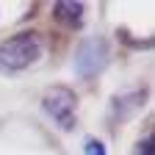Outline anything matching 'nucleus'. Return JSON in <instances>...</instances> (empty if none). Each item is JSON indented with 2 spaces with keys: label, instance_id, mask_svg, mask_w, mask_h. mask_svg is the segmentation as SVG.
Instances as JSON below:
<instances>
[{
  "label": "nucleus",
  "instance_id": "nucleus-1",
  "mask_svg": "<svg viewBox=\"0 0 155 155\" xmlns=\"http://www.w3.org/2000/svg\"><path fill=\"white\" fill-rule=\"evenodd\" d=\"M42 50H45L42 36L33 33V31L8 36L6 42H0V72L14 75V72H22V69L33 67L42 58Z\"/></svg>",
  "mask_w": 155,
  "mask_h": 155
},
{
  "label": "nucleus",
  "instance_id": "nucleus-6",
  "mask_svg": "<svg viewBox=\"0 0 155 155\" xmlns=\"http://www.w3.org/2000/svg\"><path fill=\"white\" fill-rule=\"evenodd\" d=\"M139 155H152V139H150V136L139 144Z\"/></svg>",
  "mask_w": 155,
  "mask_h": 155
},
{
  "label": "nucleus",
  "instance_id": "nucleus-3",
  "mask_svg": "<svg viewBox=\"0 0 155 155\" xmlns=\"http://www.w3.org/2000/svg\"><path fill=\"white\" fill-rule=\"evenodd\" d=\"M108 64V45L103 39H86L75 53V72L81 78H91Z\"/></svg>",
  "mask_w": 155,
  "mask_h": 155
},
{
  "label": "nucleus",
  "instance_id": "nucleus-4",
  "mask_svg": "<svg viewBox=\"0 0 155 155\" xmlns=\"http://www.w3.org/2000/svg\"><path fill=\"white\" fill-rule=\"evenodd\" d=\"M55 17L61 19V22L67 25H81L83 22V3H67V0H61V3H55Z\"/></svg>",
  "mask_w": 155,
  "mask_h": 155
},
{
  "label": "nucleus",
  "instance_id": "nucleus-2",
  "mask_svg": "<svg viewBox=\"0 0 155 155\" xmlns=\"http://www.w3.org/2000/svg\"><path fill=\"white\" fill-rule=\"evenodd\" d=\"M75 105H78V97L72 89L67 86H53L45 91L42 97V108L50 119L61 127V130H72L75 127Z\"/></svg>",
  "mask_w": 155,
  "mask_h": 155
},
{
  "label": "nucleus",
  "instance_id": "nucleus-5",
  "mask_svg": "<svg viewBox=\"0 0 155 155\" xmlns=\"http://www.w3.org/2000/svg\"><path fill=\"white\" fill-rule=\"evenodd\" d=\"M86 155H105V147L100 141H86Z\"/></svg>",
  "mask_w": 155,
  "mask_h": 155
}]
</instances>
